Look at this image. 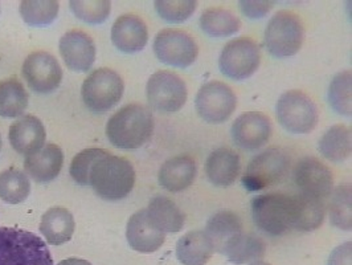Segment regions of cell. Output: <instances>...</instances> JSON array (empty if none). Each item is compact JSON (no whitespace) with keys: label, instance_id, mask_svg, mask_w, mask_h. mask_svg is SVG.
Returning <instances> with one entry per match:
<instances>
[{"label":"cell","instance_id":"21","mask_svg":"<svg viewBox=\"0 0 352 265\" xmlns=\"http://www.w3.org/2000/svg\"><path fill=\"white\" fill-rule=\"evenodd\" d=\"M196 173V163L188 156L167 159L159 170V184L170 193H182L194 183Z\"/></svg>","mask_w":352,"mask_h":265},{"label":"cell","instance_id":"15","mask_svg":"<svg viewBox=\"0 0 352 265\" xmlns=\"http://www.w3.org/2000/svg\"><path fill=\"white\" fill-rule=\"evenodd\" d=\"M230 133L236 146L247 151H256L270 140L272 123L261 112H247L237 117Z\"/></svg>","mask_w":352,"mask_h":265},{"label":"cell","instance_id":"16","mask_svg":"<svg viewBox=\"0 0 352 265\" xmlns=\"http://www.w3.org/2000/svg\"><path fill=\"white\" fill-rule=\"evenodd\" d=\"M58 50L64 64L73 72H88L96 61L97 50L93 39L78 30L61 36Z\"/></svg>","mask_w":352,"mask_h":265},{"label":"cell","instance_id":"18","mask_svg":"<svg viewBox=\"0 0 352 265\" xmlns=\"http://www.w3.org/2000/svg\"><path fill=\"white\" fill-rule=\"evenodd\" d=\"M111 41L121 52H141L148 41L147 25L138 15L124 14L111 27Z\"/></svg>","mask_w":352,"mask_h":265},{"label":"cell","instance_id":"42","mask_svg":"<svg viewBox=\"0 0 352 265\" xmlns=\"http://www.w3.org/2000/svg\"><path fill=\"white\" fill-rule=\"evenodd\" d=\"M249 265H270L267 264V263H265V262H261V260H257V262H253V263H250Z\"/></svg>","mask_w":352,"mask_h":265},{"label":"cell","instance_id":"22","mask_svg":"<svg viewBox=\"0 0 352 265\" xmlns=\"http://www.w3.org/2000/svg\"><path fill=\"white\" fill-rule=\"evenodd\" d=\"M241 170L240 156L227 147L212 151L206 162L207 177L214 186L228 187L233 184Z\"/></svg>","mask_w":352,"mask_h":265},{"label":"cell","instance_id":"10","mask_svg":"<svg viewBox=\"0 0 352 265\" xmlns=\"http://www.w3.org/2000/svg\"><path fill=\"white\" fill-rule=\"evenodd\" d=\"M148 105L163 113L179 112L187 103L188 90L184 80L175 72H155L146 85Z\"/></svg>","mask_w":352,"mask_h":265},{"label":"cell","instance_id":"43","mask_svg":"<svg viewBox=\"0 0 352 265\" xmlns=\"http://www.w3.org/2000/svg\"><path fill=\"white\" fill-rule=\"evenodd\" d=\"M0 150H1V137H0Z\"/></svg>","mask_w":352,"mask_h":265},{"label":"cell","instance_id":"2","mask_svg":"<svg viewBox=\"0 0 352 265\" xmlns=\"http://www.w3.org/2000/svg\"><path fill=\"white\" fill-rule=\"evenodd\" d=\"M94 193L105 200H121L135 184V170L129 159L107 154L100 159L89 178Z\"/></svg>","mask_w":352,"mask_h":265},{"label":"cell","instance_id":"26","mask_svg":"<svg viewBox=\"0 0 352 265\" xmlns=\"http://www.w3.org/2000/svg\"><path fill=\"white\" fill-rule=\"evenodd\" d=\"M324 203L314 196L300 194L293 196L292 229L300 232L317 230L324 220Z\"/></svg>","mask_w":352,"mask_h":265},{"label":"cell","instance_id":"12","mask_svg":"<svg viewBox=\"0 0 352 265\" xmlns=\"http://www.w3.org/2000/svg\"><path fill=\"white\" fill-rule=\"evenodd\" d=\"M237 98L232 88L221 81H211L199 89L195 106L199 117L208 124H223L236 110Z\"/></svg>","mask_w":352,"mask_h":265},{"label":"cell","instance_id":"14","mask_svg":"<svg viewBox=\"0 0 352 265\" xmlns=\"http://www.w3.org/2000/svg\"><path fill=\"white\" fill-rule=\"evenodd\" d=\"M293 177L302 194L323 200L333 193L334 177L331 170L314 157L300 159L294 167Z\"/></svg>","mask_w":352,"mask_h":265},{"label":"cell","instance_id":"11","mask_svg":"<svg viewBox=\"0 0 352 265\" xmlns=\"http://www.w3.org/2000/svg\"><path fill=\"white\" fill-rule=\"evenodd\" d=\"M153 48L160 63L175 68L191 67L199 56L194 37L175 28L162 30L154 39Z\"/></svg>","mask_w":352,"mask_h":265},{"label":"cell","instance_id":"36","mask_svg":"<svg viewBox=\"0 0 352 265\" xmlns=\"http://www.w3.org/2000/svg\"><path fill=\"white\" fill-rule=\"evenodd\" d=\"M69 7L76 18L88 24H102L111 11L109 0H72Z\"/></svg>","mask_w":352,"mask_h":265},{"label":"cell","instance_id":"28","mask_svg":"<svg viewBox=\"0 0 352 265\" xmlns=\"http://www.w3.org/2000/svg\"><path fill=\"white\" fill-rule=\"evenodd\" d=\"M204 232L210 236L214 251L223 253L229 242L243 232V223L237 213L220 211L210 218Z\"/></svg>","mask_w":352,"mask_h":265},{"label":"cell","instance_id":"1","mask_svg":"<svg viewBox=\"0 0 352 265\" xmlns=\"http://www.w3.org/2000/svg\"><path fill=\"white\" fill-rule=\"evenodd\" d=\"M154 127V116L148 107L130 104L110 117L106 125V136L117 149L134 151L151 138Z\"/></svg>","mask_w":352,"mask_h":265},{"label":"cell","instance_id":"29","mask_svg":"<svg viewBox=\"0 0 352 265\" xmlns=\"http://www.w3.org/2000/svg\"><path fill=\"white\" fill-rule=\"evenodd\" d=\"M351 129L346 125H334L320 137L318 149L326 159L342 162L351 157Z\"/></svg>","mask_w":352,"mask_h":265},{"label":"cell","instance_id":"19","mask_svg":"<svg viewBox=\"0 0 352 265\" xmlns=\"http://www.w3.org/2000/svg\"><path fill=\"white\" fill-rule=\"evenodd\" d=\"M129 246L141 253H153L164 244L166 233L157 230L148 220L146 210L133 213L126 226Z\"/></svg>","mask_w":352,"mask_h":265},{"label":"cell","instance_id":"38","mask_svg":"<svg viewBox=\"0 0 352 265\" xmlns=\"http://www.w3.org/2000/svg\"><path fill=\"white\" fill-rule=\"evenodd\" d=\"M154 7L159 17L168 23H183L191 18L197 7L195 0H157Z\"/></svg>","mask_w":352,"mask_h":265},{"label":"cell","instance_id":"13","mask_svg":"<svg viewBox=\"0 0 352 265\" xmlns=\"http://www.w3.org/2000/svg\"><path fill=\"white\" fill-rule=\"evenodd\" d=\"M21 74L36 93L50 94L60 87L63 70L57 59L48 52H34L24 60Z\"/></svg>","mask_w":352,"mask_h":265},{"label":"cell","instance_id":"25","mask_svg":"<svg viewBox=\"0 0 352 265\" xmlns=\"http://www.w3.org/2000/svg\"><path fill=\"white\" fill-rule=\"evenodd\" d=\"M150 223L163 233H176L184 227V213L166 196H155L146 209Z\"/></svg>","mask_w":352,"mask_h":265},{"label":"cell","instance_id":"41","mask_svg":"<svg viewBox=\"0 0 352 265\" xmlns=\"http://www.w3.org/2000/svg\"><path fill=\"white\" fill-rule=\"evenodd\" d=\"M58 265H91L87 260H82V259H76V257H69V259H65L63 262H60Z\"/></svg>","mask_w":352,"mask_h":265},{"label":"cell","instance_id":"40","mask_svg":"<svg viewBox=\"0 0 352 265\" xmlns=\"http://www.w3.org/2000/svg\"><path fill=\"white\" fill-rule=\"evenodd\" d=\"M352 243L347 242L335 248L329 257L327 265H351Z\"/></svg>","mask_w":352,"mask_h":265},{"label":"cell","instance_id":"20","mask_svg":"<svg viewBox=\"0 0 352 265\" xmlns=\"http://www.w3.org/2000/svg\"><path fill=\"white\" fill-rule=\"evenodd\" d=\"M64 165V153L58 145L48 143L24 160V170L37 183H48L58 177Z\"/></svg>","mask_w":352,"mask_h":265},{"label":"cell","instance_id":"3","mask_svg":"<svg viewBox=\"0 0 352 265\" xmlns=\"http://www.w3.org/2000/svg\"><path fill=\"white\" fill-rule=\"evenodd\" d=\"M0 265H53L47 244L30 231L0 227Z\"/></svg>","mask_w":352,"mask_h":265},{"label":"cell","instance_id":"4","mask_svg":"<svg viewBox=\"0 0 352 265\" xmlns=\"http://www.w3.org/2000/svg\"><path fill=\"white\" fill-rule=\"evenodd\" d=\"M265 47L274 57L285 59L300 52L305 41L302 19L292 11H278L265 30Z\"/></svg>","mask_w":352,"mask_h":265},{"label":"cell","instance_id":"30","mask_svg":"<svg viewBox=\"0 0 352 265\" xmlns=\"http://www.w3.org/2000/svg\"><path fill=\"white\" fill-rule=\"evenodd\" d=\"M200 28L211 37L234 35L241 28V21L232 11L221 7L207 8L200 17Z\"/></svg>","mask_w":352,"mask_h":265},{"label":"cell","instance_id":"9","mask_svg":"<svg viewBox=\"0 0 352 265\" xmlns=\"http://www.w3.org/2000/svg\"><path fill=\"white\" fill-rule=\"evenodd\" d=\"M261 64V51L250 37H237L228 41L219 57L220 72L232 80L249 78Z\"/></svg>","mask_w":352,"mask_h":265},{"label":"cell","instance_id":"39","mask_svg":"<svg viewBox=\"0 0 352 265\" xmlns=\"http://www.w3.org/2000/svg\"><path fill=\"white\" fill-rule=\"evenodd\" d=\"M241 12L249 19H261L266 17L274 7V1H249L243 0L239 3Z\"/></svg>","mask_w":352,"mask_h":265},{"label":"cell","instance_id":"24","mask_svg":"<svg viewBox=\"0 0 352 265\" xmlns=\"http://www.w3.org/2000/svg\"><path fill=\"white\" fill-rule=\"evenodd\" d=\"M76 230L72 212L64 207H52L41 216L40 232L48 244L61 246L68 243Z\"/></svg>","mask_w":352,"mask_h":265},{"label":"cell","instance_id":"27","mask_svg":"<svg viewBox=\"0 0 352 265\" xmlns=\"http://www.w3.org/2000/svg\"><path fill=\"white\" fill-rule=\"evenodd\" d=\"M264 240L253 233H239L224 248L223 255L236 265L250 264L265 256Z\"/></svg>","mask_w":352,"mask_h":265},{"label":"cell","instance_id":"35","mask_svg":"<svg viewBox=\"0 0 352 265\" xmlns=\"http://www.w3.org/2000/svg\"><path fill=\"white\" fill-rule=\"evenodd\" d=\"M330 220L340 230L351 231V186L342 184L331 193Z\"/></svg>","mask_w":352,"mask_h":265},{"label":"cell","instance_id":"8","mask_svg":"<svg viewBox=\"0 0 352 265\" xmlns=\"http://www.w3.org/2000/svg\"><path fill=\"white\" fill-rule=\"evenodd\" d=\"M277 117L283 129L293 134L311 133L319 121L313 98L302 90H287L277 103Z\"/></svg>","mask_w":352,"mask_h":265},{"label":"cell","instance_id":"33","mask_svg":"<svg viewBox=\"0 0 352 265\" xmlns=\"http://www.w3.org/2000/svg\"><path fill=\"white\" fill-rule=\"evenodd\" d=\"M60 4L56 0H23L19 12L25 24L31 27L51 25L58 15Z\"/></svg>","mask_w":352,"mask_h":265},{"label":"cell","instance_id":"32","mask_svg":"<svg viewBox=\"0 0 352 265\" xmlns=\"http://www.w3.org/2000/svg\"><path fill=\"white\" fill-rule=\"evenodd\" d=\"M31 193V180L21 170L11 167L0 173V199L8 204L23 203Z\"/></svg>","mask_w":352,"mask_h":265},{"label":"cell","instance_id":"7","mask_svg":"<svg viewBox=\"0 0 352 265\" xmlns=\"http://www.w3.org/2000/svg\"><path fill=\"white\" fill-rule=\"evenodd\" d=\"M122 77L110 68H98L85 78L81 96L93 113H105L117 105L124 96Z\"/></svg>","mask_w":352,"mask_h":265},{"label":"cell","instance_id":"23","mask_svg":"<svg viewBox=\"0 0 352 265\" xmlns=\"http://www.w3.org/2000/svg\"><path fill=\"white\" fill-rule=\"evenodd\" d=\"M213 252L211 239L204 231H190L176 243V257L183 265H206Z\"/></svg>","mask_w":352,"mask_h":265},{"label":"cell","instance_id":"31","mask_svg":"<svg viewBox=\"0 0 352 265\" xmlns=\"http://www.w3.org/2000/svg\"><path fill=\"white\" fill-rule=\"evenodd\" d=\"M28 107V93L16 78L0 81V117L18 118Z\"/></svg>","mask_w":352,"mask_h":265},{"label":"cell","instance_id":"17","mask_svg":"<svg viewBox=\"0 0 352 265\" xmlns=\"http://www.w3.org/2000/svg\"><path fill=\"white\" fill-rule=\"evenodd\" d=\"M8 138L16 153L30 157L45 146L47 131L36 116L25 114L10 126Z\"/></svg>","mask_w":352,"mask_h":265},{"label":"cell","instance_id":"34","mask_svg":"<svg viewBox=\"0 0 352 265\" xmlns=\"http://www.w3.org/2000/svg\"><path fill=\"white\" fill-rule=\"evenodd\" d=\"M351 71L338 73L329 87V103L338 114L351 117Z\"/></svg>","mask_w":352,"mask_h":265},{"label":"cell","instance_id":"37","mask_svg":"<svg viewBox=\"0 0 352 265\" xmlns=\"http://www.w3.org/2000/svg\"><path fill=\"white\" fill-rule=\"evenodd\" d=\"M109 153L100 147H89L80 151L72 159L69 173L73 180L81 186H88L90 173L94 165L101 158L106 157Z\"/></svg>","mask_w":352,"mask_h":265},{"label":"cell","instance_id":"6","mask_svg":"<svg viewBox=\"0 0 352 265\" xmlns=\"http://www.w3.org/2000/svg\"><path fill=\"white\" fill-rule=\"evenodd\" d=\"M290 158L281 147H269L250 160L243 177L248 191H261L282 183L289 173Z\"/></svg>","mask_w":352,"mask_h":265},{"label":"cell","instance_id":"5","mask_svg":"<svg viewBox=\"0 0 352 265\" xmlns=\"http://www.w3.org/2000/svg\"><path fill=\"white\" fill-rule=\"evenodd\" d=\"M252 216L257 229L269 236H282L292 230L293 196L270 193L252 200Z\"/></svg>","mask_w":352,"mask_h":265}]
</instances>
